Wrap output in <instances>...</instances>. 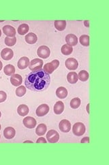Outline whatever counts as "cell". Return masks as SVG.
Returning <instances> with one entry per match:
<instances>
[{
  "label": "cell",
  "instance_id": "30bf717a",
  "mask_svg": "<svg viewBox=\"0 0 109 165\" xmlns=\"http://www.w3.org/2000/svg\"><path fill=\"white\" fill-rule=\"evenodd\" d=\"M59 128L60 129V131H62V132L68 133V132H69L71 129L70 122L68 121V120H65V119H63L62 121H60Z\"/></svg>",
  "mask_w": 109,
  "mask_h": 165
},
{
  "label": "cell",
  "instance_id": "9c48e42d",
  "mask_svg": "<svg viewBox=\"0 0 109 165\" xmlns=\"http://www.w3.org/2000/svg\"><path fill=\"white\" fill-rule=\"evenodd\" d=\"M23 123L25 127H26L27 128L29 129L34 128L35 125H36V120H35L34 118L31 117V116L25 117L23 119Z\"/></svg>",
  "mask_w": 109,
  "mask_h": 165
},
{
  "label": "cell",
  "instance_id": "f1b7e54d",
  "mask_svg": "<svg viewBox=\"0 0 109 165\" xmlns=\"http://www.w3.org/2000/svg\"><path fill=\"white\" fill-rule=\"evenodd\" d=\"M80 99L79 98H73L70 102V107L72 109H77L80 105Z\"/></svg>",
  "mask_w": 109,
  "mask_h": 165
},
{
  "label": "cell",
  "instance_id": "8d00e7d4",
  "mask_svg": "<svg viewBox=\"0 0 109 165\" xmlns=\"http://www.w3.org/2000/svg\"><path fill=\"white\" fill-rule=\"evenodd\" d=\"M32 143V141H25L24 142V143Z\"/></svg>",
  "mask_w": 109,
  "mask_h": 165
},
{
  "label": "cell",
  "instance_id": "2e32d148",
  "mask_svg": "<svg viewBox=\"0 0 109 165\" xmlns=\"http://www.w3.org/2000/svg\"><path fill=\"white\" fill-rule=\"evenodd\" d=\"M22 77L20 74H15L11 76V82L14 86H19L22 83Z\"/></svg>",
  "mask_w": 109,
  "mask_h": 165
},
{
  "label": "cell",
  "instance_id": "3957f363",
  "mask_svg": "<svg viewBox=\"0 0 109 165\" xmlns=\"http://www.w3.org/2000/svg\"><path fill=\"white\" fill-rule=\"evenodd\" d=\"M72 131L74 135L80 136L83 135L85 132V126L82 123H75L72 127Z\"/></svg>",
  "mask_w": 109,
  "mask_h": 165
},
{
  "label": "cell",
  "instance_id": "74e56055",
  "mask_svg": "<svg viewBox=\"0 0 109 165\" xmlns=\"http://www.w3.org/2000/svg\"><path fill=\"white\" fill-rule=\"evenodd\" d=\"M1 35H2V32H1V30H0V37H1Z\"/></svg>",
  "mask_w": 109,
  "mask_h": 165
},
{
  "label": "cell",
  "instance_id": "836d02e7",
  "mask_svg": "<svg viewBox=\"0 0 109 165\" xmlns=\"http://www.w3.org/2000/svg\"><path fill=\"white\" fill-rule=\"evenodd\" d=\"M89 143V137H85L83 139L81 140V143Z\"/></svg>",
  "mask_w": 109,
  "mask_h": 165
},
{
  "label": "cell",
  "instance_id": "cb8c5ba5",
  "mask_svg": "<svg viewBox=\"0 0 109 165\" xmlns=\"http://www.w3.org/2000/svg\"><path fill=\"white\" fill-rule=\"evenodd\" d=\"M29 26L26 24H23L21 25H20L18 28V33L21 35H24L27 33V32L29 31Z\"/></svg>",
  "mask_w": 109,
  "mask_h": 165
},
{
  "label": "cell",
  "instance_id": "5bb4252c",
  "mask_svg": "<svg viewBox=\"0 0 109 165\" xmlns=\"http://www.w3.org/2000/svg\"><path fill=\"white\" fill-rule=\"evenodd\" d=\"M15 134H16V131L14 128L11 127H8L4 129V136L7 139H12L13 138Z\"/></svg>",
  "mask_w": 109,
  "mask_h": 165
},
{
  "label": "cell",
  "instance_id": "e0dca14e",
  "mask_svg": "<svg viewBox=\"0 0 109 165\" xmlns=\"http://www.w3.org/2000/svg\"><path fill=\"white\" fill-rule=\"evenodd\" d=\"M56 95L58 98L61 99L65 98L68 96V90L66 88L64 87H59L56 90Z\"/></svg>",
  "mask_w": 109,
  "mask_h": 165
},
{
  "label": "cell",
  "instance_id": "1f68e13d",
  "mask_svg": "<svg viewBox=\"0 0 109 165\" xmlns=\"http://www.w3.org/2000/svg\"><path fill=\"white\" fill-rule=\"evenodd\" d=\"M7 98L6 93L4 92V91H0V103L4 102Z\"/></svg>",
  "mask_w": 109,
  "mask_h": 165
},
{
  "label": "cell",
  "instance_id": "ffe728a7",
  "mask_svg": "<svg viewBox=\"0 0 109 165\" xmlns=\"http://www.w3.org/2000/svg\"><path fill=\"white\" fill-rule=\"evenodd\" d=\"M37 40H38V37L36 36V35L33 32L28 33V34L25 36V41H26V42H27L29 44H35V43L37 41Z\"/></svg>",
  "mask_w": 109,
  "mask_h": 165
},
{
  "label": "cell",
  "instance_id": "5b68a950",
  "mask_svg": "<svg viewBox=\"0 0 109 165\" xmlns=\"http://www.w3.org/2000/svg\"><path fill=\"white\" fill-rule=\"evenodd\" d=\"M37 54L42 59H47L50 54V50L49 48L46 46V45H42L38 49Z\"/></svg>",
  "mask_w": 109,
  "mask_h": 165
},
{
  "label": "cell",
  "instance_id": "d6a6232c",
  "mask_svg": "<svg viewBox=\"0 0 109 165\" xmlns=\"http://www.w3.org/2000/svg\"><path fill=\"white\" fill-rule=\"evenodd\" d=\"M36 143H47V140L44 138H40L37 140Z\"/></svg>",
  "mask_w": 109,
  "mask_h": 165
},
{
  "label": "cell",
  "instance_id": "83f0119b",
  "mask_svg": "<svg viewBox=\"0 0 109 165\" xmlns=\"http://www.w3.org/2000/svg\"><path fill=\"white\" fill-rule=\"evenodd\" d=\"M78 77L81 81H86L89 79V73L86 70H81L78 73Z\"/></svg>",
  "mask_w": 109,
  "mask_h": 165
},
{
  "label": "cell",
  "instance_id": "4316f807",
  "mask_svg": "<svg viewBox=\"0 0 109 165\" xmlns=\"http://www.w3.org/2000/svg\"><path fill=\"white\" fill-rule=\"evenodd\" d=\"M80 43L84 46H89V37L87 35H83L80 37Z\"/></svg>",
  "mask_w": 109,
  "mask_h": 165
},
{
  "label": "cell",
  "instance_id": "7c38bea8",
  "mask_svg": "<svg viewBox=\"0 0 109 165\" xmlns=\"http://www.w3.org/2000/svg\"><path fill=\"white\" fill-rule=\"evenodd\" d=\"M3 31L4 33L8 37H15L16 35V30H15L14 28H13L10 25H6L3 28Z\"/></svg>",
  "mask_w": 109,
  "mask_h": 165
},
{
  "label": "cell",
  "instance_id": "44dd1931",
  "mask_svg": "<svg viewBox=\"0 0 109 165\" xmlns=\"http://www.w3.org/2000/svg\"><path fill=\"white\" fill-rule=\"evenodd\" d=\"M64 110V104L62 101H57L54 106V112L56 114H61Z\"/></svg>",
  "mask_w": 109,
  "mask_h": 165
},
{
  "label": "cell",
  "instance_id": "7402d4cb",
  "mask_svg": "<svg viewBox=\"0 0 109 165\" xmlns=\"http://www.w3.org/2000/svg\"><path fill=\"white\" fill-rule=\"evenodd\" d=\"M47 127L46 125H44V124H40L38 125V126L37 127L36 129H35V133L38 136H43L44 135V134L47 132Z\"/></svg>",
  "mask_w": 109,
  "mask_h": 165
},
{
  "label": "cell",
  "instance_id": "7a4b0ae2",
  "mask_svg": "<svg viewBox=\"0 0 109 165\" xmlns=\"http://www.w3.org/2000/svg\"><path fill=\"white\" fill-rule=\"evenodd\" d=\"M59 61L57 59L52 61L50 63H48L47 64H45L44 65V70L45 72H47V74H52L53 72V71L55 70H56L57 68L59 67Z\"/></svg>",
  "mask_w": 109,
  "mask_h": 165
},
{
  "label": "cell",
  "instance_id": "f35d334b",
  "mask_svg": "<svg viewBox=\"0 0 109 165\" xmlns=\"http://www.w3.org/2000/svg\"><path fill=\"white\" fill-rule=\"evenodd\" d=\"M2 116V114H1V111H0V117H1Z\"/></svg>",
  "mask_w": 109,
  "mask_h": 165
},
{
  "label": "cell",
  "instance_id": "f546056e",
  "mask_svg": "<svg viewBox=\"0 0 109 165\" xmlns=\"http://www.w3.org/2000/svg\"><path fill=\"white\" fill-rule=\"evenodd\" d=\"M17 42V38L15 37H6L5 38V44L8 46H13Z\"/></svg>",
  "mask_w": 109,
  "mask_h": 165
},
{
  "label": "cell",
  "instance_id": "e575fe53",
  "mask_svg": "<svg viewBox=\"0 0 109 165\" xmlns=\"http://www.w3.org/2000/svg\"><path fill=\"white\" fill-rule=\"evenodd\" d=\"M2 67H3V64H2V62L1 61H0V71L2 70Z\"/></svg>",
  "mask_w": 109,
  "mask_h": 165
},
{
  "label": "cell",
  "instance_id": "9a60e30c",
  "mask_svg": "<svg viewBox=\"0 0 109 165\" xmlns=\"http://www.w3.org/2000/svg\"><path fill=\"white\" fill-rule=\"evenodd\" d=\"M18 68L21 70L25 69L27 66L29 65V59L26 57L21 58L18 61Z\"/></svg>",
  "mask_w": 109,
  "mask_h": 165
},
{
  "label": "cell",
  "instance_id": "6da1fadb",
  "mask_svg": "<svg viewBox=\"0 0 109 165\" xmlns=\"http://www.w3.org/2000/svg\"><path fill=\"white\" fill-rule=\"evenodd\" d=\"M50 77L43 70L32 71L26 77L25 84L27 89L34 92H42L49 87Z\"/></svg>",
  "mask_w": 109,
  "mask_h": 165
},
{
  "label": "cell",
  "instance_id": "ba28073f",
  "mask_svg": "<svg viewBox=\"0 0 109 165\" xmlns=\"http://www.w3.org/2000/svg\"><path fill=\"white\" fill-rule=\"evenodd\" d=\"M65 67H66L68 70H75L77 69L78 66V63L77 59H74V58H69L65 63Z\"/></svg>",
  "mask_w": 109,
  "mask_h": 165
},
{
  "label": "cell",
  "instance_id": "4fadbf2b",
  "mask_svg": "<svg viewBox=\"0 0 109 165\" xmlns=\"http://www.w3.org/2000/svg\"><path fill=\"white\" fill-rule=\"evenodd\" d=\"M65 41L67 44L71 46H74L78 44V38L76 35L73 34H69L65 37Z\"/></svg>",
  "mask_w": 109,
  "mask_h": 165
},
{
  "label": "cell",
  "instance_id": "603a6c76",
  "mask_svg": "<svg viewBox=\"0 0 109 165\" xmlns=\"http://www.w3.org/2000/svg\"><path fill=\"white\" fill-rule=\"evenodd\" d=\"M4 72L5 73V74L7 75V76L13 75L14 73L15 72L14 66L11 65V64L6 65V66H5L4 69Z\"/></svg>",
  "mask_w": 109,
  "mask_h": 165
},
{
  "label": "cell",
  "instance_id": "484cf974",
  "mask_svg": "<svg viewBox=\"0 0 109 165\" xmlns=\"http://www.w3.org/2000/svg\"><path fill=\"white\" fill-rule=\"evenodd\" d=\"M73 51V48L71 45L68 44L63 45L62 47V52L64 55H70Z\"/></svg>",
  "mask_w": 109,
  "mask_h": 165
},
{
  "label": "cell",
  "instance_id": "8992f818",
  "mask_svg": "<svg viewBox=\"0 0 109 165\" xmlns=\"http://www.w3.org/2000/svg\"><path fill=\"white\" fill-rule=\"evenodd\" d=\"M43 66V61L40 59H33L29 63V68L32 71H36L41 70Z\"/></svg>",
  "mask_w": 109,
  "mask_h": 165
},
{
  "label": "cell",
  "instance_id": "d6986e66",
  "mask_svg": "<svg viewBox=\"0 0 109 165\" xmlns=\"http://www.w3.org/2000/svg\"><path fill=\"white\" fill-rule=\"evenodd\" d=\"M17 112L21 116H27L29 113V107L26 105H20L17 108Z\"/></svg>",
  "mask_w": 109,
  "mask_h": 165
},
{
  "label": "cell",
  "instance_id": "ac0fdd59",
  "mask_svg": "<svg viewBox=\"0 0 109 165\" xmlns=\"http://www.w3.org/2000/svg\"><path fill=\"white\" fill-rule=\"evenodd\" d=\"M67 80L71 84H74V83H77L78 77L77 72H70L68 73L67 75Z\"/></svg>",
  "mask_w": 109,
  "mask_h": 165
},
{
  "label": "cell",
  "instance_id": "4dcf8cb0",
  "mask_svg": "<svg viewBox=\"0 0 109 165\" xmlns=\"http://www.w3.org/2000/svg\"><path fill=\"white\" fill-rule=\"evenodd\" d=\"M25 93H26V88L25 86H20V87L17 88L16 94L17 96L22 97L25 94Z\"/></svg>",
  "mask_w": 109,
  "mask_h": 165
},
{
  "label": "cell",
  "instance_id": "52a82bcc",
  "mask_svg": "<svg viewBox=\"0 0 109 165\" xmlns=\"http://www.w3.org/2000/svg\"><path fill=\"white\" fill-rule=\"evenodd\" d=\"M49 106L47 105V104H42V105H40L37 108L36 111V115L39 117H42L44 116L49 113Z\"/></svg>",
  "mask_w": 109,
  "mask_h": 165
},
{
  "label": "cell",
  "instance_id": "60d3db41",
  "mask_svg": "<svg viewBox=\"0 0 109 165\" xmlns=\"http://www.w3.org/2000/svg\"><path fill=\"white\" fill-rule=\"evenodd\" d=\"M0 138H1V136H0Z\"/></svg>",
  "mask_w": 109,
  "mask_h": 165
},
{
  "label": "cell",
  "instance_id": "d590c367",
  "mask_svg": "<svg viewBox=\"0 0 109 165\" xmlns=\"http://www.w3.org/2000/svg\"><path fill=\"white\" fill-rule=\"evenodd\" d=\"M85 25L87 27H89V21H85Z\"/></svg>",
  "mask_w": 109,
  "mask_h": 165
},
{
  "label": "cell",
  "instance_id": "277c9868",
  "mask_svg": "<svg viewBox=\"0 0 109 165\" xmlns=\"http://www.w3.org/2000/svg\"><path fill=\"white\" fill-rule=\"evenodd\" d=\"M47 138L50 143H56L59 139V134L55 130H49L47 134Z\"/></svg>",
  "mask_w": 109,
  "mask_h": 165
},
{
  "label": "cell",
  "instance_id": "8fae6325",
  "mask_svg": "<svg viewBox=\"0 0 109 165\" xmlns=\"http://www.w3.org/2000/svg\"><path fill=\"white\" fill-rule=\"evenodd\" d=\"M13 55H14L13 51H12V50L10 49V48H4V50H2V51L1 52V56L2 59L6 61L11 60L12 58L13 57Z\"/></svg>",
  "mask_w": 109,
  "mask_h": 165
},
{
  "label": "cell",
  "instance_id": "ab89813d",
  "mask_svg": "<svg viewBox=\"0 0 109 165\" xmlns=\"http://www.w3.org/2000/svg\"><path fill=\"white\" fill-rule=\"evenodd\" d=\"M1 128H2V127H1V125H0V130H1Z\"/></svg>",
  "mask_w": 109,
  "mask_h": 165
},
{
  "label": "cell",
  "instance_id": "d4e9b609",
  "mask_svg": "<svg viewBox=\"0 0 109 165\" xmlns=\"http://www.w3.org/2000/svg\"><path fill=\"white\" fill-rule=\"evenodd\" d=\"M55 27L56 28V29L59 30V31H62V30L65 28L66 26V21H55L54 22Z\"/></svg>",
  "mask_w": 109,
  "mask_h": 165
}]
</instances>
